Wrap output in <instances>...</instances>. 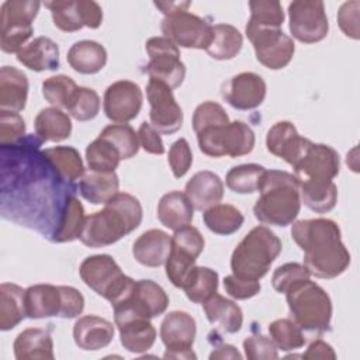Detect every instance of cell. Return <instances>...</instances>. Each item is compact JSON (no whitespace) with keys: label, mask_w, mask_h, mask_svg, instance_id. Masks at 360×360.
<instances>
[{"label":"cell","mask_w":360,"mask_h":360,"mask_svg":"<svg viewBox=\"0 0 360 360\" xmlns=\"http://www.w3.org/2000/svg\"><path fill=\"white\" fill-rule=\"evenodd\" d=\"M294 242L304 252V266L309 276L335 278L350 264V253L342 242L338 224L328 218L294 221Z\"/></svg>","instance_id":"6da1fadb"},{"label":"cell","mask_w":360,"mask_h":360,"mask_svg":"<svg viewBox=\"0 0 360 360\" xmlns=\"http://www.w3.org/2000/svg\"><path fill=\"white\" fill-rule=\"evenodd\" d=\"M142 205L128 193L115 194L101 211L86 217L80 242L89 248H104L135 231L142 222Z\"/></svg>","instance_id":"7a4b0ae2"},{"label":"cell","mask_w":360,"mask_h":360,"mask_svg":"<svg viewBox=\"0 0 360 360\" xmlns=\"http://www.w3.org/2000/svg\"><path fill=\"white\" fill-rule=\"evenodd\" d=\"M260 197L253 205L256 219L264 225H291L301 210L300 181L284 170H264L257 186Z\"/></svg>","instance_id":"3957f363"},{"label":"cell","mask_w":360,"mask_h":360,"mask_svg":"<svg viewBox=\"0 0 360 360\" xmlns=\"http://www.w3.org/2000/svg\"><path fill=\"white\" fill-rule=\"evenodd\" d=\"M281 240L270 228L264 225L255 226L232 252V274L239 278L259 281L267 274L271 263L281 253Z\"/></svg>","instance_id":"277c9868"},{"label":"cell","mask_w":360,"mask_h":360,"mask_svg":"<svg viewBox=\"0 0 360 360\" xmlns=\"http://www.w3.org/2000/svg\"><path fill=\"white\" fill-rule=\"evenodd\" d=\"M291 319L304 330L326 332L330 329L332 301L328 292L311 278L300 280L285 292Z\"/></svg>","instance_id":"5b68a950"},{"label":"cell","mask_w":360,"mask_h":360,"mask_svg":"<svg viewBox=\"0 0 360 360\" xmlns=\"http://www.w3.org/2000/svg\"><path fill=\"white\" fill-rule=\"evenodd\" d=\"M79 274L83 283L96 294L110 301L111 307L127 298L135 285V280L124 274L110 255L86 257L79 267Z\"/></svg>","instance_id":"8992f818"},{"label":"cell","mask_w":360,"mask_h":360,"mask_svg":"<svg viewBox=\"0 0 360 360\" xmlns=\"http://www.w3.org/2000/svg\"><path fill=\"white\" fill-rule=\"evenodd\" d=\"M197 142L200 150L207 156L239 158L253 150L256 138L248 124L233 121L197 132Z\"/></svg>","instance_id":"52a82bcc"},{"label":"cell","mask_w":360,"mask_h":360,"mask_svg":"<svg viewBox=\"0 0 360 360\" xmlns=\"http://www.w3.org/2000/svg\"><path fill=\"white\" fill-rule=\"evenodd\" d=\"M37 0H7L0 8V48L6 53H18L34 32L32 21L39 11Z\"/></svg>","instance_id":"ba28073f"},{"label":"cell","mask_w":360,"mask_h":360,"mask_svg":"<svg viewBox=\"0 0 360 360\" xmlns=\"http://www.w3.org/2000/svg\"><path fill=\"white\" fill-rule=\"evenodd\" d=\"M149 62L145 72L150 79L166 83L172 90L180 87L186 77V66L180 59V49L166 37H152L145 44Z\"/></svg>","instance_id":"9c48e42d"},{"label":"cell","mask_w":360,"mask_h":360,"mask_svg":"<svg viewBox=\"0 0 360 360\" xmlns=\"http://www.w3.org/2000/svg\"><path fill=\"white\" fill-rule=\"evenodd\" d=\"M160 30L163 37L181 48L205 51L212 41V25L188 10L165 15L160 22Z\"/></svg>","instance_id":"30bf717a"},{"label":"cell","mask_w":360,"mask_h":360,"mask_svg":"<svg viewBox=\"0 0 360 360\" xmlns=\"http://www.w3.org/2000/svg\"><path fill=\"white\" fill-rule=\"evenodd\" d=\"M169 305L166 291L152 280H138L131 294L115 304L114 321L138 316L152 319L162 315Z\"/></svg>","instance_id":"8fae6325"},{"label":"cell","mask_w":360,"mask_h":360,"mask_svg":"<svg viewBox=\"0 0 360 360\" xmlns=\"http://www.w3.org/2000/svg\"><path fill=\"white\" fill-rule=\"evenodd\" d=\"M248 39L252 42L257 62L271 70L285 68L295 52V44L281 28H245Z\"/></svg>","instance_id":"7c38bea8"},{"label":"cell","mask_w":360,"mask_h":360,"mask_svg":"<svg viewBox=\"0 0 360 360\" xmlns=\"http://www.w3.org/2000/svg\"><path fill=\"white\" fill-rule=\"evenodd\" d=\"M290 31L304 44L322 41L329 31L325 4L321 0H295L288 4Z\"/></svg>","instance_id":"4fadbf2b"},{"label":"cell","mask_w":360,"mask_h":360,"mask_svg":"<svg viewBox=\"0 0 360 360\" xmlns=\"http://www.w3.org/2000/svg\"><path fill=\"white\" fill-rule=\"evenodd\" d=\"M146 97L150 105V125L163 135L177 132L183 125V111L173 96V90L166 83L149 77Z\"/></svg>","instance_id":"5bb4252c"},{"label":"cell","mask_w":360,"mask_h":360,"mask_svg":"<svg viewBox=\"0 0 360 360\" xmlns=\"http://www.w3.org/2000/svg\"><path fill=\"white\" fill-rule=\"evenodd\" d=\"M197 333L195 319L184 311L169 312L160 323V338L166 346L167 359H195L191 350Z\"/></svg>","instance_id":"9a60e30c"},{"label":"cell","mask_w":360,"mask_h":360,"mask_svg":"<svg viewBox=\"0 0 360 360\" xmlns=\"http://www.w3.org/2000/svg\"><path fill=\"white\" fill-rule=\"evenodd\" d=\"M142 90L135 82L118 80L107 87L103 98V108L110 121L115 124H127L138 117L142 108Z\"/></svg>","instance_id":"2e32d148"},{"label":"cell","mask_w":360,"mask_h":360,"mask_svg":"<svg viewBox=\"0 0 360 360\" xmlns=\"http://www.w3.org/2000/svg\"><path fill=\"white\" fill-rule=\"evenodd\" d=\"M294 176L302 181L333 180L340 169L338 152L325 143H311L304 156L292 166Z\"/></svg>","instance_id":"e0dca14e"},{"label":"cell","mask_w":360,"mask_h":360,"mask_svg":"<svg viewBox=\"0 0 360 360\" xmlns=\"http://www.w3.org/2000/svg\"><path fill=\"white\" fill-rule=\"evenodd\" d=\"M267 86L262 76L253 72H242L222 84V98L236 110H255L266 97Z\"/></svg>","instance_id":"ac0fdd59"},{"label":"cell","mask_w":360,"mask_h":360,"mask_svg":"<svg viewBox=\"0 0 360 360\" xmlns=\"http://www.w3.org/2000/svg\"><path fill=\"white\" fill-rule=\"evenodd\" d=\"M311 143L312 141L301 136L294 124L290 121L276 122L266 135L267 150L271 155L281 158L291 166H294L304 156Z\"/></svg>","instance_id":"d6986e66"},{"label":"cell","mask_w":360,"mask_h":360,"mask_svg":"<svg viewBox=\"0 0 360 360\" xmlns=\"http://www.w3.org/2000/svg\"><path fill=\"white\" fill-rule=\"evenodd\" d=\"M25 312L31 319L59 316L63 318V285L35 284L25 290Z\"/></svg>","instance_id":"ffe728a7"},{"label":"cell","mask_w":360,"mask_h":360,"mask_svg":"<svg viewBox=\"0 0 360 360\" xmlns=\"http://www.w3.org/2000/svg\"><path fill=\"white\" fill-rule=\"evenodd\" d=\"M114 338V325L97 315H84L73 325V340L82 350H100Z\"/></svg>","instance_id":"44dd1931"},{"label":"cell","mask_w":360,"mask_h":360,"mask_svg":"<svg viewBox=\"0 0 360 360\" xmlns=\"http://www.w3.org/2000/svg\"><path fill=\"white\" fill-rule=\"evenodd\" d=\"M184 194L197 211H205L221 202L224 183L218 174L210 170L197 172L186 184Z\"/></svg>","instance_id":"7402d4cb"},{"label":"cell","mask_w":360,"mask_h":360,"mask_svg":"<svg viewBox=\"0 0 360 360\" xmlns=\"http://www.w3.org/2000/svg\"><path fill=\"white\" fill-rule=\"evenodd\" d=\"M170 248L172 236L162 229H149L134 242L132 256L142 266L159 267L166 263Z\"/></svg>","instance_id":"603a6c76"},{"label":"cell","mask_w":360,"mask_h":360,"mask_svg":"<svg viewBox=\"0 0 360 360\" xmlns=\"http://www.w3.org/2000/svg\"><path fill=\"white\" fill-rule=\"evenodd\" d=\"M28 97V79L14 66L0 69V110L20 112L25 108Z\"/></svg>","instance_id":"cb8c5ba5"},{"label":"cell","mask_w":360,"mask_h":360,"mask_svg":"<svg viewBox=\"0 0 360 360\" xmlns=\"http://www.w3.org/2000/svg\"><path fill=\"white\" fill-rule=\"evenodd\" d=\"M120 332V340L124 349L131 353L148 352L156 340V329L146 318L131 316L114 321Z\"/></svg>","instance_id":"d4e9b609"},{"label":"cell","mask_w":360,"mask_h":360,"mask_svg":"<svg viewBox=\"0 0 360 360\" xmlns=\"http://www.w3.org/2000/svg\"><path fill=\"white\" fill-rule=\"evenodd\" d=\"M17 60L34 72L56 70L59 68V48L51 38L38 37L17 53Z\"/></svg>","instance_id":"484cf974"},{"label":"cell","mask_w":360,"mask_h":360,"mask_svg":"<svg viewBox=\"0 0 360 360\" xmlns=\"http://www.w3.org/2000/svg\"><path fill=\"white\" fill-rule=\"evenodd\" d=\"M194 207L187 195L173 190L162 195L158 204V219L162 225L172 231H179L191 224Z\"/></svg>","instance_id":"4316f807"},{"label":"cell","mask_w":360,"mask_h":360,"mask_svg":"<svg viewBox=\"0 0 360 360\" xmlns=\"http://www.w3.org/2000/svg\"><path fill=\"white\" fill-rule=\"evenodd\" d=\"M202 308L208 322L222 332L236 333L240 330L243 314L240 307L233 301L215 292L205 302H202Z\"/></svg>","instance_id":"83f0119b"},{"label":"cell","mask_w":360,"mask_h":360,"mask_svg":"<svg viewBox=\"0 0 360 360\" xmlns=\"http://www.w3.org/2000/svg\"><path fill=\"white\" fill-rule=\"evenodd\" d=\"M66 59L75 72L82 75H96L107 63V51L96 41L83 39L70 46Z\"/></svg>","instance_id":"f1b7e54d"},{"label":"cell","mask_w":360,"mask_h":360,"mask_svg":"<svg viewBox=\"0 0 360 360\" xmlns=\"http://www.w3.org/2000/svg\"><path fill=\"white\" fill-rule=\"evenodd\" d=\"M13 349L17 360H52L55 357L52 336L48 330L41 328H28L20 332L13 343Z\"/></svg>","instance_id":"f546056e"},{"label":"cell","mask_w":360,"mask_h":360,"mask_svg":"<svg viewBox=\"0 0 360 360\" xmlns=\"http://www.w3.org/2000/svg\"><path fill=\"white\" fill-rule=\"evenodd\" d=\"M120 180L115 172L112 173H100V172H87L82 176L79 183L80 195L91 204H105L115 194H118Z\"/></svg>","instance_id":"4dcf8cb0"},{"label":"cell","mask_w":360,"mask_h":360,"mask_svg":"<svg viewBox=\"0 0 360 360\" xmlns=\"http://www.w3.org/2000/svg\"><path fill=\"white\" fill-rule=\"evenodd\" d=\"M34 128L42 142H60L68 139L72 132L70 117L58 107L42 108L35 120Z\"/></svg>","instance_id":"1f68e13d"},{"label":"cell","mask_w":360,"mask_h":360,"mask_svg":"<svg viewBox=\"0 0 360 360\" xmlns=\"http://www.w3.org/2000/svg\"><path fill=\"white\" fill-rule=\"evenodd\" d=\"M25 290L14 283L0 285V329H14L25 316Z\"/></svg>","instance_id":"d6a6232c"},{"label":"cell","mask_w":360,"mask_h":360,"mask_svg":"<svg viewBox=\"0 0 360 360\" xmlns=\"http://www.w3.org/2000/svg\"><path fill=\"white\" fill-rule=\"evenodd\" d=\"M55 173L65 181L73 183L84 174V165L80 153L73 146H53L42 150Z\"/></svg>","instance_id":"836d02e7"},{"label":"cell","mask_w":360,"mask_h":360,"mask_svg":"<svg viewBox=\"0 0 360 360\" xmlns=\"http://www.w3.org/2000/svg\"><path fill=\"white\" fill-rule=\"evenodd\" d=\"M300 198L311 211L325 214L338 202V187L333 180L302 181L300 183Z\"/></svg>","instance_id":"e575fe53"},{"label":"cell","mask_w":360,"mask_h":360,"mask_svg":"<svg viewBox=\"0 0 360 360\" xmlns=\"http://www.w3.org/2000/svg\"><path fill=\"white\" fill-rule=\"evenodd\" d=\"M86 215L82 202L75 197L69 195L65 200V205L60 214V219L55 232L51 236L52 242L65 243L80 238Z\"/></svg>","instance_id":"d590c367"},{"label":"cell","mask_w":360,"mask_h":360,"mask_svg":"<svg viewBox=\"0 0 360 360\" xmlns=\"http://www.w3.org/2000/svg\"><path fill=\"white\" fill-rule=\"evenodd\" d=\"M243 45L240 31L231 24L212 25V41L205 52L217 60H229L235 58Z\"/></svg>","instance_id":"8d00e7d4"},{"label":"cell","mask_w":360,"mask_h":360,"mask_svg":"<svg viewBox=\"0 0 360 360\" xmlns=\"http://www.w3.org/2000/svg\"><path fill=\"white\" fill-rule=\"evenodd\" d=\"M205 226L217 235H232L243 225V214L231 204H217L202 212Z\"/></svg>","instance_id":"74e56055"},{"label":"cell","mask_w":360,"mask_h":360,"mask_svg":"<svg viewBox=\"0 0 360 360\" xmlns=\"http://www.w3.org/2000/svg\"><path fill=\"white\" fill-rule=\"evenodd\" d=\"M217 288L218 273L204 266H194L183 285L186 297L195 304L205 302L217 292Z\"/></svg>","instance_id":"f35d334b"},{"label":"cell","mask_w":360,"mask_h":360,"mask_svg":"<svg viewBox=\"0 0 360 360\" xmlns=\"http://www.w3.org/2000/svg\"><path fill=\"white\" fill-rule=\"evenodd\" d=\"M86 160L89 169L100 173H112L122 160L118 150L105 139L96 138L86 148Z\"/></svg>","instance_id":"ab89813d"},{"label":"cell","mask_w":360,"mask_h":360,"mask_svg":"<svg viewBox=\"0 0 360 360\" xmlns=\"http://www.w3.org/2000/svg\"><path fill=\"white\" fill-rule=\"evenodd\" d=\"M110 142L120 153L121 159H131L139 150V139L135 129L128 124L107 125L98 135Z\"/></svg>","instance_id":"60d3db41"},{"label":"cell","mask_w":360,"mask_h":360,"mask_svg":"<svg viewBox=\"0 0 360 360\" xmlns=\"http://www.w3.org/2000/svg\"><path fill=\"white\" fill-rule=\"evenodd\" d=\"M250 18L246 27L253 28H281L284 11L277 0H252L249 1Z\"/></svg>","instance_id":"b9f144b4"},{"label":"cell","mask_w":360,"mask_h":360,"mask_svg":"<svg viewBox=\"0 0 360 360\" xmlns=\"http://www.w3.org/2000/svg\"><path fill=\"white\" fill-rule=\"evenodd\" d=\"M266 169L256 163H245L233 166L225 176L229 190L238 194H252L257 191L259 180Z\"/></svg>","instance_id":"7bdbcfd3"},{"label":"cell","mask_w":360,"mask_h":360,"mask_svg":"<svg viewBox=\"0 0 360 360\" xmlns=\"http://www.w3.org/2000/svg\"><path fill=\"white\" fill-rule=\"evenodd\" d=\"M270 339L277 349L283 352H291L301 349L305 345L302 329L292 319H276L269 325Z\"/></svg>","instance_id":"ee69618b"},{"label":"cell","mask_w":360,"mask_h":360,"mask_svg":"<svg viewBox=\"0 0 360 360\" xmlns=\"http://www.w3.org/2000/svg\"><path fill=\"white\" fill-rule=\"evenodd\" d=\"M77 87L79 86L72 77L66 75H56L42 82V96L53 107L66 110Z\"/></svg>","instance_id":"f6af8a7d"},{"label":"cell","mask_w":360,"mask_h":360,"mask_svg":"<svg viewBox=\"0 0 360 360\" xmlns=\"http://www.w3.org/2000/svg\"><path fill=\"white\" fill-rule=\"evenodd\" d=\"M44 4L49 8L55 27L60 31L75 32L84 27L77 8V0H55L45 1Z\"/></svg>","instance_id":"bcb514c9"},{"label":"cell","mask_w":360,"mask_h":360,"mask_svg":"<svg viewBox=\"0 0 360 360\" xmlns=\"http://www.w3.org/2000/svg\"><path fill=\"white\" fill-rule=\"evenodd\" d=\"M66 111L77 121H90L100 111V97L93 89L79 86Z\"/></svg>","instance_id":"7dc6e473"},{"label":"cell","mask_w":360,"mask_h":360,"mask_svg":"<svg viewBox=\"0 0 360 360\" xmlns=\"http://www.w3.org/2000/svg\"><path fill=\"white\" fill-rule=\"evenodd\" d=\"M229 122V117L224 107L215 101H204L197 105L193 114V129L200 132L210 127L225 125Z\"/></svg>","instance_id":"c3c4849f"},{"label":"cell","mask_w":360,"mask_h":360,"mask_svg":"<svg viewBox=\"0 0 360 360\" xmlns=\"http://www.w3.org/2000/svg\"><path fill=\"white\" fill-rule=\"evenodd\" d=\"M25 136V122L18 112L0 110V143L11 146L20 143Z\"/></svg>","instance_id":"681fc988"},{"label":"cell","mask_w":360,"mask_h":360,"mask_svg":"<svg viewBox=\"0 0 360 360\" xmlns=\"http://www.w3.org/2000/svg\"><path fill=\"white\" fill-rule=\"evenodd\" d=\"M309 277L311 276L304 264L292 262V263H285L283 266H278L274 270L273 277H271V284L277 292L285 294L287 290L291 285H294L297 281L305 280Z\"/></svg>","instance_id":"f907efd6"},{"label":"cell","mask_w":360,"mask_h":360,"mask_svg":"<svg viewBox=\"0 0 360 360\" xmlns=\"http://www.w3.org/2000/svg\"><path fill=\"white\" fill-rule=\"evenodd\" d=\"M167 162L176 179L183 177L193 165V153L188 142L184 138L174 141L167 153Z\"/></svg>","instance_id":"816d5d0a"},{"label":"cell","mask_w":360,"mask_h":360,"mask_svg":"<svg viewBox=\"0 0 360 360\" xmlns=\"http://www.w3.org/2000/svg\"><path fill=\"white\" fill-rule=\"evenodd\" d=\"M245 356L249 360H273L278 357L277 346L264 335H252L243 340Z\"/></svg>","instance_id":"f5cc1de1"},{"label":"cell","mask_w":360,"mask_h":360,"mask_svg":"<svg viewBox=\"0 0 360 360\" xmlns=\"http://www.w3.org/2000/svg\"><path fill=\"white\" fill-rule=\"evenodd\" d=\"M359 10H360V1L359 0H350L340 6L338 11V22L342 30V32L352 38L359 39L360 38V30H359Z\"/></svg>","instance_id":"db71d44e"},{"label":"cell","mask_w":360,"mask_h":360,"mask_svg":"<svg viewBox=\"0 0 360 360\" xmlns=\"http://www.w3.org/2000/svg\"><path fill=\"white\" fill-rule=\"evenodd\" d=\"M224 288L226 294L235 300H248L260 292V283L253 280L239 278L233 274H229L224 278Z\"/></svg>","instance_id":"11a10c76"},{"label":"cell","mask_w":360,"mask_h":360,"mask_svg":"<svg viewBox=\"0 0 360 360\" xmlns=\"http://www.w3.org/2000/svg\"><path fill=\"white\" fill-rule=\"evenodd\" d=\"M138 139H139V145L143 148L145 152L152 155L165 153V145H163L162 136L149 122L141 124L138 129Z\"/></svg>","instance_id":"9f6ffc18"},{"label":"cell","mask_w":360,"mask_h":360,"mask_svg":"<svg viewBox=\"0 0 360 360\" xmlns=\"http://www.w3.org/2000/svg\"><path fill=\"white\" fill-rule=\"evenodd\" d=\"M77 8L83 21V25L96 30L103 22V10L98 3L93 0H77Z\"/></svg>","instance_id":"6f0895ef"},{"label":"cell","mask_w":360,"mask_h":360,"mask_svg":"<svg viewBox=\"0 0 360 360\" xmlns=\"http://www.w3.org/2000/svg\"><path fill=\"white\" fill-rule=\"evenodd\" d=\"M301 357L307 360L309 359H332L333 360L336 359V353L329 343L318 339L308 346L307 352Z\"/></svg>","instance_id":"680465c9"},{"label":"cell","mask_w":360,"mask_h":360,"mask_svg":"<svg viewBox=\"0 0 360 360\" xmlns=\"http://www.w3.org/2000/svg\"><path fill=\"white\" fill-rule=\"evenodd\" d=\"M210 359H242V354L238 352V349L232 345H221L212 350L210 354Z\"/></svg>","instance_id":"91938a15"},{"label":"cell","mask_w":360,"mask_h":360,"mask_svg":"<svg viewBox=\"0 0 360 360\" xmlns=\"http://www.w3.org/2000/svg\"><path fill=\"white\" fill-rule=\"evenodd\" d=\"M155 6L167 15L180 10H187L191 6V1H155Z\"/></svg>","instance_id":"94428289"}]
</instances>
